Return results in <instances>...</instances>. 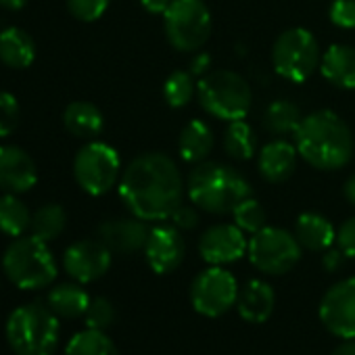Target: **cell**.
I'll return each instance as SVG.
<instances>
[{"label": "cell", "instance_id": "obj_1", "mask_svg": "<svg viewBox=\"0 0 355 355\" xmlns=\"http://www.w3.org/2000/svg\"><path fill=\"white\" fill-rule=\"evenodd\" d=\"M125 209L144 222H163L182 205L184 178L165 153L138 155L119 178Z\"/></svg>", "mask_w": 355, "mask_h": 355}, {"label": "cell", "instance_id": "obj_2", "mask_svg": "<svg viewBox=\"0 0 355 355\" xmlns=\"http://www.w3.org/2000/svg\"><path fill=\"white\" fill-rule=\"evenodd\" d=\"M293 136L299 157L315 169L334 171L353 157V134L334 111L322 109L305 115Z\"/></svg>", "mask_w": 355, "mask_h": 355}, {"label": "cell", "instance_id": "obj_3", "mask_svg": "<svg viewBox=\"0 0 355 355\" xmlns=\"http://www.w3.org/2000/svg\"><path fill=\"white\" fill-rule=\"evenodd\" d=\"M187 193L191 203L199 209L214 216H226L251 197V184L241 171L230 165L201 161L189 173Z\"/></svg>", "mask_w": 355, "mask_h": 355}, {"label": "cell", "instance_id": "obj_4", "mask_svg": "<svg viewBox=\"0 0 355 355\" xmlns=\"http://www.w3.org/2000/svg\"><path fill=\"white\" fill-rule=\"evenodd\" d=\"M59 320L46 303L19 305L7 320V340L15 355H55L61 336Z\"/></svg>", "mask_w": 355, "mask_h": 355}, {"label": "cell", "instance_id": "obj_5", "mask_svg": "<svg viewBox=\"0 0 355 355\" xmlns=\"http://www.w3.org/2000/svg\"><path fill=\"white\" fill-rule=\"evenodd\" d=\"M3 268L7 278L24 291H40L55 282L57 261L49 249V243L38 236H17L3 255Z\"/></svg>", "mask_w": 355, "mask_h": 355}, {"label": "cell", "instance_id": "obj_6", "mask_svg": "<svg viewBox=\"0 0 355 355\" xmlns=\"http://www.w3.org/2000/svg\"><path fill=\"white\" fill-rule=\"evenodd\" d=\"M197 98L205 113L224 121L245 119L253 92L249 82L230 69H214L197 82Z\"/></svg>", "mask_w": 355, "mask_h": 355}, {"label": "cell", "instance_id": "obj_7", "mask_svg": "<svg viewBox=\"0 0 355 355\" xmlns=\"http://www.w3.org/2000/svg\"><path fill=\"white\" fill-rule=\"evenodd\" d=\"M211 11L203 0H173L163 15L167 42L180 53H195L211 36Z\"/></svg>", "mask_w": 355, "mask_h": 355}, {"label": "cell", "instance_id": "obj_8", "mask_svg": "<svg viewBox=\"0 0 355 355\" xmlns=\"http://www.w3.org/2000/svg\"><path fill=\"white\" fill-rule=\"evenodd\" d=\"M320 46L315 36L305 28L282 32L272 49V65L276 73L293 84H301L313 76L320 65Z\"/></svg>", "mask_w": 355, "mask_h": 355}, {"label": "cell", "instance_id": "obj_9", "mask_svg": "<svg viewBox=\"0 0 355 355\" xmlns=\"http://www.w3.org/2000/svg\"><path fill=\"white\" fill-rule=\"evenodd\" d=\"M121 159L119 153L107 144L92 140L84 144L73 159V175L80 189L92 197L107 195L119 180Z\"/></svg>", "mask_w": 355, "mask_h": 355}, {"label": "cell", "instance_id": "obj_10", "mask_svg": "<svg viewBox=\"0 0 355 355\" xmlns=\"http://www.w3.org/2000/svg\"><path fill=\"white\" fill-rule=\"evenodd\" d=\"M301 251L303 247L295 234L276 226H266L251 234L247 255L253 268H257L261 274L282 276L299 263Z\"/></svg>", "mask_w": 355, "mask_h": 355}, {"label": "cell", "instance_id": "obj_11", "mask_svg": "<svg viewBox=\"0 0 355 355\" xmlns=\"http://www.w3.org/2000/svg\"><path fill=\"white\" fill-rule=\"evenodd\" d=\"M239 282L224 266H209L191 284V303L205 318H220L236 305Z\"/></svg>", "mask_w": 355, "mask_h": 355}, {"label": "cell", "instance_id": "obj_12", "mask_svg": "<svg viewBox=\"0 0 355 355\" xmlns=\"http://www.w3.org/2000/svg\"><path fill=\"white\" fill-rule=\"evenodd\" d=\"M324 328L338 338H355V276L332 284L320 301Z\"/></svg>", "mask_w": 355, "mask_h": 355}, {"label": "cell", "instance_id": "obj_13", "mask_svg": "<svg viewBox=\"0 0 355 355\" xmlns=\"http://www.w3.org/2000/svg\"><path fill=\"white\" fill-rule=\"evenodd\" d=\"M111 255L113 253L98 239L78 241L71 247H67L63 255V268L76 282L88 284L103 278L109 272Z\"/></svg>", "mask_w": 355, "mask_h": 355}, {"label": "cell", "instance_id": "obj_14", "mask_svg": "<svg viewBox=\"0 0 355 355\" xmlns=\"http://www.w3.org/2000/svg\"><path fill=\"white\" fill-rule=\"evenodd\" d=\"M249 241L236 224H216L199 239V253L209 266H228L247 255Z\"/></svg>", "mask_w": 355, "mask_h": 355}, {"label": "cell", "instance_id": "obj_15", "mask_svg": "<svg viewBox=\"0 0 355 355\" xmlns=\"http://www.w3.org/2000/svg\"><path fill=\"white\" fill-rule=\"evenodd\" d=\"M187 255V245L182 230H178L173 224L165 226L159 224L150 228L146 245H144V257L153 272L157 274H169L180 268Z\"/></svg>", "mask_w": 355, "mask_h": 355}, {"label": "cell", "instance_id": "obj_16", "mask_svg": "<svg viewBox=\"0 0 355 355\" xmlns=\"http://www.w3.org/2000/svg\"><path fill=\"white\" fill-rule=\"evenodd\" d=\"M38 167L28 150L15 144H0V191L21 195L36 187Z\"/></svg>", "mask_w": 355, "mask_h": 355}, {"label": "cell", "instance_id": "obj_17", "mask_svg": "<svg viewBox=\"0 0 355 355\" xmlns=\"http://www.w3.org/2000/svg\"><path fill=\"white\" fill-rule=\"evenodd\" d=\"M150 228L144 220L132 218H113L98 226V241L111 251L119 255H132L136 251H144Z\"/></svg>", "mask_w": 355, "mask_h": 355}, {"label": "cell", "instance_id": "obj_18", "mask_svg": "<svg viewBox=\"0 0 355 355\" xmlns=\"http://www.w3.org/2000/svg\"><path fill=\"white\" fill-rule=\"evenodd\" d=\"M297 146L286 140H272L259 150L257 167L266 182L282 184L293 175L297 167Z\"/></svg>", "mask_w": 355, "mask_h": 355}, {"label": "cell", "instance_id": "obj_19", "mask_svg": "<svg viewBox=\"0 0 355 355\" xmlns=\"http://www.w3.org/2000/svg\"><path fill=\"white\" fill-rule=\"evenodd\" d=\"M274 305H276L274 288L263 280H249L239 291L236 311L249 324H261L270 320V315L274 313Z\"/></svg>", "mask_w": 355, "mask_h": 355}, {"label": "cell", "instance_id": "obj_20", "mask_svg": "<svg viewBox=\"0 0 355 355\" xmlns=\"http://www.w3.org/2000/svg\"><path fill=\"white\" fill-rule=\"evenodd\" d=\"M320 71L326 82L343 90H355V49L349 44H332L322 55Z\"/></svg>", "mask_w": 355, "mask_h": 355}, {"label": "cell", "instance_id": "obj_21", "mask_svg": "<svg viewBox=\"0 0 355 355\" xmlns=\"http://www.w3.org/2000/svg\"><path fill=\"white\" fill-rule=\"evenodd\" d=\"M295 236L303 249L313 251V253H324L336 243V230L330 224V220L313 211L301 214L297 218Z\"/></svg>", "mask_w": 355, "mask_h": 355}, {"label": "cell", "instance_id": "obj_22", "mask_svg": "<svg viewBox=\"0 0 355 355\" xmlns=\"http://www.w3.org/2000/svg\"><path fill=\"white\" fill-rule=\"evenodd\" d=\"M36 59V42L21 28L0 32V63L11 69H28Z\"/></svg>", "mask_w": 355, "mask_h": 355}, {"label": "cell", "instance_id": "obj_23", "mask_svg": "<svg viewBox=\"0 0 355 355\" xmlns=\"http://www.w3.org/2000/svg\"><path fill=\"white\" fill-rule=\"evenodd\" d=\"M216 146L214 130L203 119H193L184 125L180 140H178V148H180V157L187 163H201L205 161Z\"/></svg>", "mask_w": 355, "mask_h": 355}, {"label": "cell", "instance_id": "obj_24", "mask_svg": "<svg viewBox=\"0 0 355 355\" xmlns=\"http://www.w3.org/2000/svg\"><path fill=\"white\" fill-rule=\"evenodd\" d=\"M46 305L63 320H73L86 313L90 305V295L80 282H61L57 284L49 297Z\"/></svg>", "mask_w": 355, "mask_h": 355}, {"label": "cell", "instance_id": "obj_25", "mask_svg": "<svg viewBox=\"0 0 355 355\" xmlns=\"http://www.w3.org/2000/svg\"><path fill=\"white\" fill-rule=\"evenodd\" d=\"M63 123L67 132L76 138H96L105 128L101 109L86 101H76L67 105L63 113Z\"/></svg>", "mask_w": 355, "mask_h": 355}, {"label": "cell", "instance_id": "obj_26", "mask_svg": "<svg viewBox=\"0 0 355 355\" xmlns=\"http://www.w3.org/2000/svg\"><path fill=\"white\" fill-rule=\"evenodd\" d=\"M32 226V214L17 195L0 197V232L7 236H24Z\"/></svg>", "mask_w": 355, "mask_h": 355}, {"label": "cell", "instance_id": "obj_27", "mask_svg": "<svg viewBox=\"0 0 355 355\" xmlns=\"http://www.w3.org/2000/svg\"><path fill=\"white\" fill-rule=\"evenodd\" d=\"M303 115L301 109L286 98H278L274 101L266 113H263V125L268 132H272L274 136H286V134H295L299 123H301Z\"/></svg>", "mask_w": 355, "mask_h": 355}, {"label": "cell", "instance_id": "obj_28", "mask_svg": "<svg viewBox=\"0 0 355 355\" xmlns=\"http://www.w3.org/2000/svg\"><path fill=\"white\" fill-rule=\"evenodd\" d=\"M224 150L236 161L253 159L257 150V138H255L253 128L245 119H236L228 123L224 132Z\"/></svg>", "mask_w": 355, "mask_h": 355}, {"label": "cell", "instance_id": "obj_29", "mask_svg": "<svg viewBox=\"0 0 355 355\" xmlns=\"http://www.w3.org/2000/svg\"><path fill=\"white\" fill-rule=\"evenodd\" d=\"M65 355H119V351L105 330L86 328L71 336Z\"/></svg>", "mask_w": 355, "mask_h": 355}, {"label": "cell", "instance_id": "obj_30", "mask_svg": "<svg viewBox=\"0 0 355 355\" xmlns=\"http://www.w3.org/2000/svg\"><path fill=\"white\" fill-rule=\"evenodd\" d=\"M67 226V214L61 205L57 203H49V205H42L34 216H32V234L38 236L40 241L44 243H51L55 239H59L63 234Z\"/></svg>", "mask_w": 355, "mask_h": 355}, {"label": "cell", "instance_id": "obj_31", "mask_svg": "<svg viewBox=\"0 0 355 355\" xmlns=\"http://www.w3.org/2000/svg\"><path fill=\"white\" fill-rule=\"evenodd\" d=\"M195 94H197V84L191 71H173L163 84V98L173 109L187 107Z\"/></svg>", "mask_w": 355, "mask_h": 355}, {"label": "cell", "instance_id": "obj_32", "mask_svg": "<svg viewBox=\"0 0 355 355\" xmlns=\"http://www.w3.org/2000/svg\"><path fill=\"white\" fill-rule=\"evenodd\" d=\"M234 216V224L249 234L259 232L261 228H266V209L261 207V203L253 197H247L243 203L236 205V209L232 211Z\"/></svg>", "mask_w": 355, "mask_h": 355}, {"label": "cell", "instance_id": "obj_33", "mask_svg": "<svg viewBox=\"0 0 355 355\" xmlns=\"http://www.w3.org/2000/svg\"><path fill=\"white\" fill-rule=\"evenodd\" d=\"M117 318V311H115V305L105 299V297H94L90 299V305L84 313V320H86V326L88 328H96V330H107Z\"/></svg>", "mask_w": 355, "mask_h": 355}, {"label": "cell", "instance_id": "obj_34", "mask_svg": "<svg viewBox=\"0 0 355 355\" xmlns=\"http://www.w3.org/2000/svg\"><path fill=\"white\" fill-rule=\"evenodd\" d=\"M21 109L11 92L0 90V138H7L19 125Z\"/></svg>", "mask_w": 355, "mask_h": 355}, {"label": "cell", "instance_id": "obj_35", "mask_svg": "<svg viewBox=\"0 0 355 355\" xmlns=\"http://www.w3.org/2000/svg\"><path fill=\"white\" fill-rule=\"evenodd\" d=\"M111 0H67L69 13L84 24H92L105 15Z\"/></svg>", "mask_w": 355, "mask_h": 355}, {"label": "cell", "instance_id": "obj_36", "mask_svg": "<svg viewBox=\"0 0 355 355\" xmlns=\"http://www.w3.org/2000/svg\"><path fill=\"white\" fill-rule=\"evenodd\" d=\"M330 21L340 30L355 28V0H334L328 9Z\"/></svg>", "mask_w": 355, "mask_h": 355}, {"label": "cell", "instance_id": "obj_37", "mask_svg": "<svg viewBox=\"0 0 355 355\" xmlns=\"http://www.w3.org/2000/svg\"><path fill=\"white\" fill-rule=\"evenodd\" d=\"M336 247L351 259H355V218H349L336 230Z\"/></svg>", "mask_w": 355, "mask_h": 355}, {"label": "cell", "instance_id": "obj_38", "mask_svg": "<svg viewBox=\"0 0 355 355\" xmlns=\"http://www.w3.org/2000/svg\"><path fill=\"white\" fill-rule=\"evenodd\" d=\"M171 224L178 228V230H193V228H197V224H199V214H197V209L195 207H191V205H180L178 207L173 214H171Z\"/></svg>", "mask_w": 355, "mask_h": 355}, {"label": "cell", "instance_id": "obj_39", "mask_svg": "<svg viewBox=\"0 0 355 355\" xmlns=\"http://www.w3.org/2000/svg\"><path fill=\"white\" fill-rule=\"evenodd\" d=\"M345 253L336 247H330V249H326L324 251V257H322V266H324V270L326 272H336V270H340L343 268V261H345Z\"/></svg>", "mask_w": 355, "mask_h": 355}, {"label": "cell", "instance_id": "obj_40", "mask_svg": "<svg viewBox=\"0 0 355 355\" xmlns=\"http://www.w3.org/2000/svg\"><path fill=\"white\" fill-rule=\"evenodd\" d=\"M211 71V57L207 53H199L193 61H191V73L195 78H203Z\"/></svg>", "mask_w": 355, "mask_h": 355}, {"label": "cell", "instance_id": "obj_41", "mask_svg": "<svg viewBox=\"0 0 355 355\" xmlns=\"http://www.w3.org/2000/svg\"><path fill=\"white\" fill-rule=\"evenodd\" d=\"M171 3L173 0H140L144 11H148L153 15H165V11L171 7Z\"/></svg>", "mask_w": 355, "mask_h": 355}, {"label": "cell", "instance_id": "obj_42", "mask_svg": "<svg viewBox=\"0 0 355 355\" xmlns=\"http://www.w3.org/2000/svg\"><path fill=\"white\" fill-rule=\"evenodd\" d=\"M330 355H355V338H345Z\"/></svg>", "mask_w": 355, "mask_h": 355}, {"label": "cell", "instance_id": "obj_43", "mask_svg": "<svg viewBox=\"0 0 355 355\" xmlns=\"http://www.w3.org/2000/svg\"><path fill=\"white\" fill-rule=\"evenodd\" d=\"M343 195H345V199L351 203V205H355V173L349 178V180L345 182V187H343Z\"/></svg>", "mask_w": 355, "mask_h": 355}, {"label": "cell", "instance_id": "obj_44", "mask_svg": "<svg viewBox=\"0 0 355 355\" xmlns=\"http://www.w3.org/2000/svg\"><path fill=\"white\" fill-rule=\"evenodd\" d=\"M28 5V0H0V7L7 11H19Z\"/></svg>", "mask_w": 355, "mask_h": 355}]
</instances>
